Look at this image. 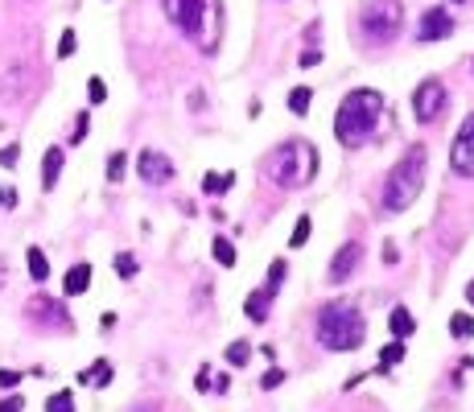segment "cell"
<instances>
[{
  "instance_id": "1",
  "label": "cell",
  "mask_w": 474,
  "mask_h": 412,
  "mask_svg": "<svg viewBox=\"0 0 474 412\" xmlns=\"http://www.w3.org/2000/svg\"><path fill=\"white\" fill-rule=\"evenodd\" d=\"M380 116H384V95H380V91H371V87L351 91V95L338 103V116H334V136H338V144H347V149L363 144V140L376 132Z\"/></svg>"
},
{
  "instance_id": "2",
  "label": "cell",
  "mask_w": 474,
  "mask_h": 412,
  "mask_svg": "<svg viewBox=\"0 0 474 412\" xmlns=\"http://www.w3.org/2000/svg\"><path fill=\"white\" fill-rule=\"evenodd\" d=\"M425 161H429L425 144H413V149L388 169V177H384V210L400 215V210H409V206L417 202L421 182H425Z\"/></svg>"
},
{
  "instance_id": "3",
  "label": "cell",
  "mask_w": 474,
  "mask_h": 412,
  "mask_svg": "<svg viewBox=\"0 0 474 412\" xmlns=\"http://www.w3.org/2000/svg\"><path fill=\"white\" fill-rule=\"evenodd\" d=\"M363 338H367V322H363V314L355 305L334 301V305H326L318 314V343L326 351H338V355L343 351H359Z\"/></svg>"
},
{
  "instance_id": "4",
  "label": "cell",
  "mask_w": 474,
  "mask_h": 412,
  "mask_svg": "<svg viewBox=\"0 0 474 412\" xmlns=\"http://www.w3.org/2000/svg\"><path fill=\"white\" fill-rule=\"evenodd\" d=\"M314 173H318V149L310 140H285L268 157V177L281 190H301L314 182Z\"/></svg>"
},
{
  "instance_id": "5",
  "label": "cell",
  "mask_w": 474,
  "mask_h": 412,
  "mask_svg": "<svg viewBox=\"0 0 474 412\" xmlns=\"http://www.w3.org/2000/svg\"><path fill=\"white\" fill-rule=\"evenodd\" d=\"M400 25H405V4H400V0H367L363 12H359V29H363V37L376 41V45L392 41V37L400 33Z\"/></svg>"
},
{
  "instance_id": "6",
  "label": "cell",
  "mask_w": 474,
  "mask_h": 412,
  "mask_svg": "<svg viewBox=\"0 0 474 412\" xmlns=\"http://www.w3.org/2000/svg\"><path fill=\"white\" fill-rule=\"evenodd\" d=\"M446 103H450V91H446V83H438V78H425V83L413 91V111H417L421 124H433V120L446 111Z\"/></svg>"
},
{
  "instance_id": "7",
  "label": "cell",
  "mask_w": 474,
  "mask_h": 412,
  "mask_svg": "<svg viewBox=\"0 0 474 412\" xmlns=\"http://www.w3.org/2000/svg\"><path fill=\"white\" fill-rule=\"evenodd\" d=\"M450 165H454V173L474 177V116H466V120H462V128H458V136H454Z\"/></svg>"
},
{
  "instance_id": "8",
  "label": "cell",
  "mask_w": 474,
  "mask_h": 412,
  "mask_svg": "<svg viewBox=\"0 0 474 412\" xmlns=\"http://www.w3.org/2000/svg\"><path fill=\"white\" fill-rule=\"evenodd\" d=\"M136 173H140V182H149V186H165V182H173V161H169L161 149H144V153L136 157Z\"/></svg>"
},
{
  "instance_id": "9",
  "label": "cell",
  "mask_w": 474,
  "mask_h": 412,
  "mask_svg": "<svg viewBox=\"0 0 474 412\" xmlns=\"http://www.w3.org/2000/svg\"><path fill=\"white\" fill-rule=\"evenodd\" d=\"M219 33H223V4H219V0H206L202 21H198V33H194L198 50H202V54H215V50H219Z\"/></svg>"
},
{
  "instance_id": "10",
  "label": "cell",
  "mask_w": 474,
  "mask_h": 412,
  "mask_svg": "<svg viewBox=\"0 0 474 412\" xmlns=\"http://www.w3.org/2000/svg\"><path fill=\"white\" fill-rule=\"evenodd\" d=\"M161 8H165V17L186 33V37H194L198 33V21H202V8H206V0H161Z\"/></svg>"
},
{
  "instance_id": "11",
  "label": "cell",
  "mask_w": 474,
  "mask_h": 412,
  "mask_svg": "<svg viewBox=\"0 0 474 412\" xmlns=\"http://www.w3.org/2000/svg\"><path fill=\"white\" fill-rule=\"evenodd\" d=\"M454 33V17L450 8H429L421 21H417V41H442Z\"/></svg>"
},
{
  "instance_id": "12",
  "label": "cell",
  "mask_w": 474,
  "mask_h": 412,
  "mask_svg": "<svg viewBox=\"0 0 474 412\" xmlns=\"http://www.w3.org/2000/svg\"><path fill=\"white\" fill-rule=\"evenodd\" d=\"M359 260H363V248H359V243H343V248L334 252V264H330V281H334V285L351 281V277H355V268H359Z\"/></svg>"
},
{
  "instance_id": "13",
  "label": "cell",
  "mask_w": 474,
  "mask_h": 412,
  "mask_svg": "<svg viewBox=\"0 0 474 412\" xmlns=\"http://www.w3.org/2000/svg\"><path fill=\"white\" fill-rule=\"evenodd\" d=\"M29 314H37V318H45L50 326H58V330H70V318H66V310L58 305V301H29Z\"/></svg>"
},
{
  "instance_id": "14",
  "label": "cell",
  "mask_w": 474,
  "mask_h": 412,
  "mask_svg": "<svg viewBox=\"0 0 474 412\" xmlns=\"http://www.w3.org/2000/svg\"><path fill=\"white\" fill-rule=\"evenodd\" d=\"M62 161H66V153H62V149H45V157H41V190H54V186H58Z\"/></svg>"
},
{
  "instance_id": "15",
  "label": "cell",
  "mask_w": 474,
  "mask_h": 412,
  "mask_svg": "<svg viewBox=\"0 0 474 412\" xmlns=\"http://www.w3.org/2000/svg\"><path fill=\"white\" fill-rule=\"evenodd\" d=\"M78 384H83V388H107V384H111V363H107V359H95L91 367L78 371Z\"/></svg>"
},
{
  "instance_id": "16",
  "label": "cell",
  "mask_w": 474,
  "mask_h": 412,
  "mask_svg": "<svg viewBox=\"0 0 474 412\" xmlns=\"http://www.w3.org/2000/svg\"><path fill=\"white\" fill-rule=\"evenodd\" d=\"M62 289H66V297H78V293H87V289H91V264H74V268L66 272Z\"/></svg>"
},
{
  "instance_id": "17",
  "label": "cell",
  "mask_w": 474,
  "mask_h": 412,
  "mask_svg": "<svg viewBox=\"0 0 474 412\" xmlns=\"http://www.w3.org/2000/svg\"><path fill=\"white\" fill-rule=\"evenodd\" d=\"M268 305H272V293L256 289V293H248V301H244V314H248L252 322H264V318H268Z\"/></svg>"
},
{
  "instance_id": "18",
  "label": "cell",
  "mask_w": 474,
  "mask_h": 412,
  "mask_svg": "<svg viewBox=\"0 0 474 412\" xmlns=\"http://www.w3.org/2000/svg\"><path fill=\"white\" fill-rule=\"evenodd\" d=\"M388 326H392V334H396V338L405 343V338H409V334L417 330V318H413V314H409L405 305H396V310H392V318H388Z\"/></svg>"
},
{
  "instance_id": "19",
  "label": "cell",
  "mask_w": 474,
  "mask_h": 412,
  "mask_svg": "<svg viewBox=\"0 0 474 412\" xmlns=\"http://www.w3.org/2000/svg\"><path fill=\"white\" fill-rule=\"evenodd\" d=\"M25 264H29V277L41 285V281H50V260H45V252L41 248H29L25 252Z\"/></svg>"
},
{
  "instance_id": "20",
  "label": "cell",
  "mask_w": 474,
  "mask_h": 412,
  "mask_svg": "<svg viewBox=\"0 0 474 412\" xmlns=\"http://www.w3.org/2000/svg\"><path fill=\"white\" fill-rule=\"evenodd\" d=\"M231 186H235V173H206V177H202V190H206V194H227Z\"/></svg>"
},
{
  "instance_id": "21",
  "label": "cell",
  "mask_w": 474,
  "mask_h": 412,
  "mask_svg": "<svg viewBox=\"0 0 474 412\" xmlns=\"http://www.w3.org/2000/svg\"><path fill=\"white\" fill-rule=\"evenodd\" d=\"M285 277H289V264H285V260H272V264H268V285H264V293L277 297L281 285H285Z\"/></svg>"
},
{
  "instance_id": "22",
  "label": "cell",
  "mask_w": 474,
  "mask_h": 412,
  "mask_svg": "<svg viewBox=\"0 0 474 412\" xmlns=\"http://www.w3.org/2000/svg\"><path fill=\"white\" fill-rule=\"evenodd\" d=\"M450 334L454 338H474V314H454L450 318Z\"/></svg>"
},
{
  "instance_id": "23",
  "label": "cell",
  "mask_w": 474,
  "mask_h": 412,
  "mask_svg": "<svg viewBox=\"0 0 474 412\" xmlns=\"http://www.w3.org/2000/svg\"><path fill=\"white\" fill-rule=\"evenodd\" d=\"M310 99H314V91H310V87H297V91L289 95V111H293V116H305V111H310Z\"/></svg>"
},
{
  "instance_id": "24",
  "label": "cell",
  "mask_w": 474,
  "mask_h": 412,
  "mask_svg": "<svg viewBox=\"0 0 474 412\" xmlns=\"http://www.w3.org/2000/svg\"><path fill=\"white\" fill-rule=\"evenodd\" d=\"M211 256H215L223 268H231V264H235V248H231V239H215V243H211Z\"/></svg>"
},
{
  "instance_id": "25",
  "label": "cell",
  "mask_w": 474,
  "mask_h": 412,
  "mask_svg": "<svg viewBox=\"0 0 474 412\" xmlns=\"http://www.w3.org/2000/svg\"><path fill=\"white\" fill-rule=\"evenodd\" d=\"M400 359H405V343L396 338V343H388V347H384V355H380V371H388V367H396Z\"/></svg>"
},
{
  "instance_id": "26",
  "label": "cell",
  "mask_w": 474,
  "mask_h": 412,
  "mask_svg": "<svg viewBox=\"0 0 474 412\" xmlns=\"http://www.w3.org/2000/svg\"><path fill=\"white\" fill-rule=\"evenodd\" d=\"M310 231H314V223H310V215H301V219H297V227H293V235H289V248H305Z\"/></svg>"
},
{
  "instance_id": "27",
  "label": "cell",
  "mask_w": 474,
  "mask_h": 412,
  "mask_svg": "<svg viewBox=\"0 0 474 412\" xmlns=\"http://www.w3.org/2000/svg\"><path fill=\"white\" fill-rule=\"evenodd\" d=\"M124 169H128V157H124V153H111V157H107V182H124Z\"/></svg>"
},
{
  "instance_id": "28",
  "label": "cell",
  "mask_w": 474,
  "mask_h": 412,
  "mask_svg": "<svg viewBox=\"0 0 474 412\" xmlns=\"http://www.w3.org/2000/svg\"><path fill=\"white\" fill-rule=\"evenodd\" d=\"M248 359H252V347H248V343H231V347H227V363H231V367H244Z\"/></svg>"
},
{
  "instance_id": "29",
  "label": "cell",
  "mask_w": 474,
  "mask_h": 412,
  "mask_svg": "<svg viewBox=\"0 0 474 412\" xmlns=\"http://www.w3.org/2000/svg\"><path fill=\"white\" fill-rule=\"evenodd\" d=\"M45 412H74V396H70V392H54V396L45 400Z\"/></svg>"
},
{
  "instance_id": "30",
  "label": "cell",
  "mask_w": 474,
  "mask_h": 412,
  "mask_svg": "<svg viewBox=\"0 0 474 412\" xmlns=\"http://www.w3.org/2000/svg\"><path fill=\"white\" fill-rule=\"evenodd\" d=\"M78 50V37H74V29H62V37H58V58H70Z\"/></svg>"
},
{
  "instance_id": "31",
  "label": "cell",
  "mask_w": 474,
  "mask_h": 412,
  "mask_svg": "<svg viewBox=\"0 0 474 412\" xmlns=\"http://www.w3.org/2000/svg\"><path fill=\"white\" fill-rule=\"evenodd\" d=\"M87 95H91V103H103L107 99V83L95 74V78H87Z\"/></svg>"
},
{
  "instance_id": "32",
  "label": "cell",
  "mask_w": 474,
  "mask_h": 412,
  "mask_svg": "<svg viewBox=\"0 0 474 412\" xmlns=\"http://www.w3.org/2000/svg\"><path fill=\"white\" fill-rule=\"evenodd\" d=\"M116 272H120L124 281H128V277H136V256H128V252H120V256H116Z\"/></svg>"
},
{
  "instance_id": "33",
  "label": "cell",
  "mask_w": 474,
  "mask_h": 412,
  "mask_svg": "<svg viewBox=\"0 0 474 412\" xmlns=\"http://www.w3.org/2000/svg\"><path fill=\"white\" fill-rule=\"evenodd\" d=\"M281 384H285V371H281V367H268V371H264V380H260V388H264V392H272V388H281Z\"/></svg>"
},
{
  "instance_id": "34",
  "label": "cell",
  "mask_w": 474,
  "mask_h": 412,
  "mask_svg": "<svg viewBox=\"0 0 474 412\" xmlns=\"http://www.w3.org/2000/svg\"><path fill=\"white\" fill-rule=\"evenodd\" d=\"M17 161H21V144H4V149H0V165H4V169H12Z\"/></svg>"
},
{
  "instance_id": "35",
  "label": "cell",
  "mask_w": 474,
  "mask_h": 412,
  "mask_svg": "<svg viewBox=\"0 0 474 412\" xmlns=\"http://www.w3.org/2000/svg\"><path fill=\"white\" fill-rule=\"evenodd\" d=\"M17 384H21V371H8V367H4V371H0V388H4V392H12Z\"/></svg>"
},
{
  "instance_id": "36",
  "label": "cell",
  "mask_w": 474,
  "mask_h": 412,
  "mask_svg": "<svg viewBox=\"0 0 474 412\" xmlns=\"http://www.w3.org/2000/svg\"><path fill=\"white\" fill-rule=\"evenodd\" d=\"M17 206V190L12 186H0V210H12Z\"/></svg>"
},
{
  "instance_id": "37",
  "label": "cell",
  "mask_w": 474,
  "mask_h": 412,
  "mask_svg": "<svg viewBox=\"0 0 474 412\" xmlns=\"http://www.w3.org/2000/svg\"><path fill=\"white\" fill-rule=\"evenodd\" d=\"M25 409V400H21V396H17V392H12V396H4V400H0V412H21Z\"/></svg>"
},
{
  "instance_id": "38",
  "label": "cell",
  "mask_w": 474,
  "mask_h": 412,
  "mask_svg": "<svg viewBox=\"0 0 474 412\" xmlns=\"http://www.w3.org/2000/svg\"><path fill=\"white\" fill-rule=\"evenodd\" d=\"M318 62H322V50H305V54L297 58V66H305V70H310V66H318Z\"/></svg>"
},
{
  "instance_id": "39",
  "label": "cell",
  "mask_w": 474,
  "mask_h": 412,
  "mask_svg": "<svg viewBox=\"0 0 474 412\" xmlns=\"http://www.w3.org/2000/svg\"><path fill=\"white\" fill-rule=\"evenodd\" d=\"M87 128H91V116H87V111H83V116H78V120H74V144H78V140H83V136H87Z\"/></svg>"
},
{
  "instance_id": "40",
  "label": "cell",
  "mask_w": 474,
  "mask_h": 412,
  "mask_svg": "<svg viewBox=\"0 0 474 412\" xmlns=\"http://www.w3.org/2000/svg\"><path fill=\"white\" fill-rule=\"evenodd\" d=\"M211 388H215L219 396H227V388H231V376H223V371H219V380H211Z\"/></svg>"
},
{
  "instance_id": "41",
  "label": "cell",
  "mask_w": 474,
  "mask_h": 412,
  "mask_svg": "<svg viewBox=\"0 0 474 412\" xmlns=\"http://www.w3.org/2000/svg\"><path fill=\"white\" fill-rule=\"evenodd\" d=\"M194 384H198V392H211V371H206V367H202V371H198V380H194Z\"/></svg>"
},
{
  "instance_id": "42",
  "label": "cell",
  "mask_w": 474,
  "mask_h": 412,
  "mask_svg": "<svg viewBox=\"0 0 474 412\" xmlns=\"http://www.w3.org/2000/svg\"><path fill=\"white\" fill-rule=\"evenodd\" d=\"M305 37H310V41H322V25H318V21H314V25H310V29H305Z\"/></svg>"
},
{
  "instance_id": "43",
  "label": "cell",
  "mask_w": 474,
  "mask_h": 412,
  "mask_svg": "<svg viewBox=\"0 0 474 412\" xmlns=\"http://www.w3.org/2000/svg\"><path fill=\"white\" fill-rule=\"evenodd\" d=\"M466 301H471V305H474V281H471V285H466Z\"/></svg>"
},
{
  "instance_id": "44",
  "label": "cell",
  "mask_w": 474,
  "mask_h": 412,
  "mask_svg": "<svg viewBox=\"0 0 474 412\" xmlns=\"http://www.w3.org/2000/svg\"><path fill=\"white\" fill-rule=\"evenodd\" d=\"M140 412H144V409H140Z\"/></svg>"
}]
</instances>
